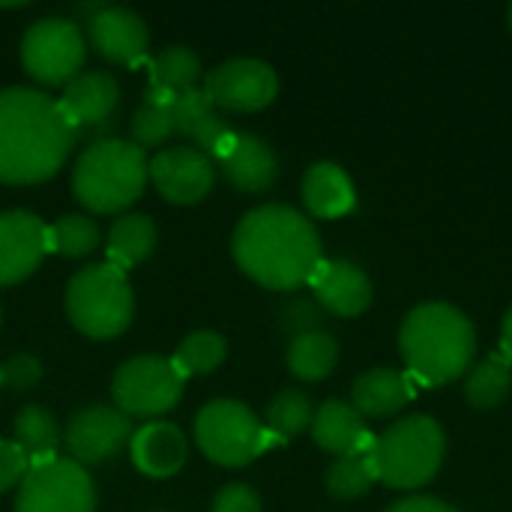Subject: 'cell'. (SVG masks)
I'll list each match as a JSON object with an SVG mask.
<instances>
[{"label": "cell", "mask_w": 512, "mask_h": 512, "mask_svg": "<svg viewBox=\"0 0 512 512\" xmlns=\"http://www.w3.org/2000/svg\"><path fill=\"white\" fill-rule=\"evenodd\" d=\"M225 357H228V342H225L222 333H216V330H195V333H189L177 345L171 363H174V369L183 378H195V375L216 372L225 363Z\"/></svg>", "instance_id": "30"}, {"label": "cell", "mask_w": 512, "mask_h": 512, "mask_svg": "<svg viewBox=\"0 0 512 512\" xmlns=\"http://www.w3.org/2000/svg\"><path fill=\"white\" fill-rule=\"evenodd\" d=\"M15 512H96V489L72 459L33 465L18 489Z\"/></svg>", "instance_id": "10"}, {"label": "cell", "mask_w": 512, "mask_h": 512, "mask_svg": "<svg viewBox=\"0 0 512 512\" xmlns=\"http://www.w3.org/2000/svg\"><path fill=\"white\" fill-rule=\"evenodd\" d=\"M240 270L264 288L294 291L321 264V240L312 222L288 204H264L240 219L231 240Z\"/></svg>", "instance_id": "2"}, {"label": "cell", "mask_w": 512, "mask_h": 512, "mask_svg": "<svg viewBox=\"0 0 512 512\" xmlns=\"http://www.w3.org/2000/svg\"><path fill=\"white\" fill-rule=\"evenodd\" d=\"M213 512H261V498L252 486L231 483L213 498Z\"/></svg>", "instance_id": "36"}, {"label": "cell", "mask_w": 512, "mask_h": 512, "mask_svg": "<svg viewBox=\"0 0 512 512\" xmlns=\"http://www.w3.org/2000/svg\"><path fill=\"white\" fill-rule=\"evenodd\" d=\"M507 21H510V30H512V3H510V9H507Z\"/></svg>", "instance_id": "40"}, {"label": "cell", "mask_w": 512, "mask_h": 512, "mask_svg": "<svg viewBox=\"0 0 512 512\" xmlns=\"http://www.w3.org/2000/svg\"><path fill=\"white\" fill-rule=\"evenodd\" d=\"M204 93L210 96V102L216 108L249 114V111L267 108L276 99L279 78L264 60L237 57V60L216 66L213 72H207Z\"/></svg>", "instance_id": "11"}, {"label": "cell", "mask_w": 512, "mask_h": 512, "mask_svg": "<svg viewBox=\"0 0 512 512\" xmlns=\"http://www.w3.org/2000/svg\"><path fill=\"white\" fill-rule=\"evenodd\" d=\"M447 456V435L438 420L417 414L399 420L375 438L378 480L390 489H420L441 471Z\"/></svg>", "instance_id": "5"}, {"label": "cell", "mask_w": 512, "mask_h": 512, "mask_svg": "<svg viewBox=\"0 0 512 512\" xmlns=\"http://www.w3.org/2000/svg\"><path fill=\"white\" fill-rule=\"evenodd\" d=\"M512 387V360L507 354L495 351L480 360L465 381V399L477 411H495L507 402Z\"/></svg>", "instance_id": "28"}, {"label": "cell", "mask_w": 512, "mask_h": 512, "mask_svg": "<svg viewBox=\"0 0 512 512\" xmlns=\"http://www.w3.org/2000/svg\"><path fill=\"white\" fill-rule=\"evenodd\" d=\"M99 246V225L90 216L69 213L60 216L48 228V252L66 255V258H87Z\"/></svg>", "instance_id": "32"}, {"label": "cell", "mask_w": 512, "mask_h": 512, "mask_svg": "<svg viewBox=\"0 0 512 512\" xmlns=\"http://www.w3.org/2000/svg\"><path fill=\"white\" fill-rule=\"evenodd\" d=\"M312 438L321 450L333 456H345L363 447L372 435L366 432V420L348 402L330 399L312 417Z\"/></svg>", "instance_id": "23"}, {"label": "cell", "mask_w": 512, "mask_h": 512, "mask_svg": "<svg viewBox=\"0 0 512 512\" xmlns=\"http://www.w3.org/2000/svg\"><path fill=\"white\" fill-rule=\"evenodd\" d=\"M87 60V42L75 21L69 18H42L30 24L21 39L24 72L45 87H66L81 75Z\"/></svg>", "instance_id": "8"}, {"label": "cell", "mask_w": 512, "mask_h": 512, "mask_svg": "<svg viewBox=\"0 0 512 512\" xmlns=\"http://www.w3.org/2000/svg\"><path fill=\"white\" fill-rule=\"evenodd\" d=\"M0 318H3V315H0Z\"/></svg>", "instance_id": "42"}, {"label": "cell", "mask_w": 512, "mask_h": 512, "mask_svg": "<svg viewBox=\"0 0 512 512\" xmlns=\"http://www.w3.org/2000/svg\"><path fill=\"white\" fill-rule=\"evenodd\" d=\"M402 360L426 387L462 378L477 354V333L465 312L450 303H423L408 312L399 330Z\"/></svg>", "instance_id": "3"}, {"label": "cell", "mask_w": 512, "mask_h": 512, "mask_svg": "<svg viewBox=\"0 0 512 512\" xmlns=\"http://www.w3.org/2000/svg\"><path fill=\"white\" fill-rule=\"evenodd\" d=\"M315 408L306 393L300 390H282L270 405H267V432L276 441L297 438L300 432L312 429Z\"/></svg>", "instance_id": "31"}, {"label": "cell", "mask_w": 512, "mask_h": 512, "mask_svg": "<svg viewBox=\"0 0 512 512\" xmlns=\"http://www.w3.org/2000/svg\"><path fill=\"white\" fill-rule=\"evenodd\" d=\"M171 114H174V135H186L207 156H219L234 135L228 129V123L219 117V111L210 102V96L204 93V87H195V90L177 96L171 102Z\"/></svg>", "instance_id": "19"}, {"label": "cell", "mask_w": 512, "mask_h": 512, "mask_svg": "<svg viewBox=\"0 0 512 512\" xmlns=\"http://www.w3.org/2000/svg\"><path fill=\"white\" fill-rule=\"evenodd\" d=\"M303 201L318 219L348 216L357 204L354 180L336 162H315L303 177Z\"/></svg>", "instance_id": "22"}, {"label": "cell", "mask_w": 512, "mask_h": 512, "mask_svg": "<svg viewBox=\"0 0 512 512\" xmlns=\"http://www.w3.org/2000/svg\"><path fill=\"white\" fill-rule=\"evenodd\" d=\"M12 432H15V447L24 453V459L33 465H45L51 459H57V447H60V429H57V420L39 408V405H27L15 414V423H12Z\"/></svg>", "instance_id": "26"}, {"label": "cell", "mask_w": 512, "mask_h": 512, "mask_svg": "<svg viewBox=\"0 0 512 512\" xmlns=\"http://www.w3.org/2000/svg\"><path fill=\"white\" fill-rule=\"evenodd\" d=\"M288 369L297 381H324L339 363V345L330 333H306L288 345Z\"/></svg>", "instance_id": "29"}, {"label": "cell", "mask_w": 512, "mask_h": 512, "mask_svg": "<svg viewBox=\"0 0 512 512\" xmlns=\"http://www.w3.org/2000/svg\"><path fill=\"white\" fill-rule=\"evenodd\" d=\"M183 381L168 357H132L114 372V408L126 417H162L183 399Z\"/></svg>", "instance_id": "9"}, {"label": "cell", "mask_w": 512, "mask_h": 512, "mask_svg": "<svg viewBox=\"0 0 512 512\" xmlns=\"http://www.w3.org/2000/svg\"><path fill=\"white\" fill-rule=\"evenodd\" d=\"M150 162L132 141L102 138L84 147L72 171V192L90 213H120L150 180Z\"/></svg>", "instance_id": "4"}, {"label": "cell", "mask_w": 512, "mask_h": 512, "mask_svg": "<svg viewBox=\"0 0 512 512\" xmlns=\"http://www.w3.org/2000/svg\"><path fill=\"white\" fill-rule=\"evenodd\" d=\"M48 252V228L30 210L0 213V288L24 282Z\"/></svg>", "instance_id": "14"}, {"label": "cell", "mask_w": 512, "mask_h": 512, "mask_svg": "<svg viewBox=\"0 0 512 512\" xmlns=\"http://www.w3.org/2000/svg\"><path fill=\"white\" fill-rule=\"evenodd\" d=\"M378 483V465H375V438H369L354 453L336 456V462L327 471V492L339 501L363 498Z\"/></svg>", "instance_id": "27"}, {"label": "cell", "mask_w": 512, "mask_h": 512, "mask_svg": "<svg viewBox=\"0 0 512 512\" xmlns=\"http://www.w3.org/2000/svg\"><path fill=\"white\" fill-rule=\"evenodd\" d=\"M414 399V378L399 369H372L357 378L351 390V408L366 420H384L402 411Z\"/></svg>", "instance_id": "21"}, {"label": "cell", "mask_w": 512, "mask_h": 512, "mask_svg": "<svg viewBox=\"0 0 512 512\" xmlns=\"http://www.w3.org/2000/svg\"><path fill=\"white\" fill-rule=\"evenodd\" d=\"M132 435H135L132 420L123 411L111 405H87L69 420L63 432V444L72 462L99 465L117 456L132 441Z\"/></svg>", "instance_id": "12"}, {"label": "cell", "mask_w": 512, "mask_h": 512, "mask_svg": "<svg viewBox=\"0 0 512 512\" xmlns=\"http://www.w3.org/2000/svg\"><path fill=\"white\" fill-rule=\"evenodd\" d=\"M27 471H30V462L15 447V441H0V495L18 486Z\"/></svg>", "instance_id": "37"}, {"label": "cell", "mask_w": 512, "mask_h": 512, "mask_svg": "<svg viewBox=\"0 0 512 512\" xmlns=\"http://www.w3.org/2000/svg\"><path fill=\"white\" fill-rule=\"evenodd\" d=\"M174 135V114H171V105L168 102H153L147 99L135 117H132V138L135 144L144 150V147H159L165 144L168 138Z\"/></svg>", "instance_id": "33"}, {"label": "cell", "mask_w": 512, "mask_h": 512, "mask_svg": "<svg viewBox=\"0 0 512 512\" xmlns=\"http://www.w3.org/2000/svg\"><path fill=\"white\" fill-rule=\"evenodd\" d=\"M324 309L309 300V297H297L291 300L285 309H282V327L297 339V336H306V333H321V324H324Z\"/></svg>", "instance_id": "34"}, {"label": "cell", "mask_w": 512, "mask_h": 512, "mask_svg": "<svg viewBox=\"0 0 512 512\" xmlns=\"http://www.w3.org/2000/svg\"><path fill=\"white\" fill-rule=\"evenodd\" d=\"M75 138L57 99L30 87L0 90V183L33 186L54 177Z\"/></svg>", "instance_id": "1"}, {"label": "cell", "mask_w": 512, "mask_h": 512, "mask_svg": "<svg viewBox=\"0 0 512 512\" xmlns=\"http://www.w3.org/2000/svg\"><path fill=\"white\" fill-rule=\"evenodd\" d=\"M309 285H312L315 303L324 312L339 315V318L363 315L375 297V288H372V279L366 276V270L351 261H342V258H336V261L321 258Z\"/></svg>", "instance_id": "15"}, {"label": "cell", "mask_w": 512, "mask_h": 512, "mask_svg": "<svg viewBox=\"0 0 512 512\" xmlns=\"http://www.w3.org/2000/svg\"><path fill=\"white\" fill-rule=\"evenodd\" d=\"M135 468L150 480H168L186 465L189 441L171 423H150L138 429L129 441Z\"/></svg>", "instance_id": "20"}, {"label": "cell", "mask_w": 512, "mask_h": 512, "mask_svg": "<svg viewBox=\"0 0 512 512\" xmlns=\"http://www.w3.org/2000/svg\"><path fill=\"white\" fill-rule=\"evenodd\" d=\"M0 387H3V375H0Z\"/></svg>", "instance_id": "41"}, {"label": "cell", "mask_w": 512, "mask_h": 512, "mask_svg": "<svg viewBox=\"0 0 512 512\" xmlns=\"http://www.w3.org/2000/svg\"><path fill=\"white\" fill-rule=\"evenodd\" d=\"M216 162L225 180L246 195L270 189L279 174V162L270 144L249 132H234L228 147L216 156Z\"/></svg>", "instance_id": "18"}, {"label": "cell", "mask_w": 512, "mask_h": 512, "mask_svg": "<svg viewBox=\"0 0 512 512\" xmlns=\"http://www.w3.org/2000/svg\"><path fill=\"white\" fill-rule=\"evenodd\" d=\"M501 354H507L512 360V306L504 318V330H501Z\"/></svg>", "instance_id": "39"}, {"label": "cell", "mask_w": 512, "mask_h": 512, "mask_svg": "<svg viewBox=\"0 0 512 512\" xmlns=\"http://www.w3.org/2000/svg\"><path fill=\"white\" fill-rule=\"evenodd\" d=\"M156 240H159V231H156V222L150 216L126 213L108 231V240H105L108 264H114L126 273L129 267L150 258V252L156 249Z\"/></svg>", "instance_id": "25"}, {"label": "cell", "mask_w": 512, "mask_h": 512, "mask_svg": "<svg viewBox=\"0 0 512 512\" xmlns=\"http://www.w3.org/2000/svg\"><path fill=\"white\" fill-rule=\"evenodd\" d=\"M87 36L93 48L111 63L141 60L150 42V30L144 18L126 6H111V3H102L96 15L87 21Z\"/></svg>", "instance_id": "17"}, {"label": "cell", "mask_w": 512, "mask_h": 512, "mask_svg": "<svg viewBox=\"0 0 512 512\" xmlns=\"http://www.w3.org/2000/svg\"><path fill=\"white\" fill-rule=\"evenodd\" d=\"M120 87L108 72H81L63 87V96L57 99L60 111L72 123L75 135H93L105 129L117 111Z\"/></svg>", "instance_id": "16"}, {"label": "cell", "mask_w": 512, "mask_h": 512, "mask_svg": "<svg viewBox=\"0 0 512 512\" xmlns=\"http://www.w3.org/2000/svg\"><path fill=\"white\" fill-rule=\"evenodd\" d=\"M0 375H3V387H9L15 393L33 390L42 381V363L33 354H15V357L6 360V366L0 369Z\"/></svg>", "instance_id": "35"}, {"label": "cell", "mask_w": 512, "mask_h": 512, "mask_svg": "<svg viewBox=\"0 0 512 512\" xmlns=\"http://www.w3.org/2000/svg\"><path fill=\"white\" fill-rule=\"evenodd\" d=\"M387 512H456L450 504L438 501V498H408V501H399L393 504Z\"/></svg>", "instance_id": "38"}, {"label": "cell", "mask_w": 512, "mask_h": 512, "mask_svg": "<svg viewBox=\"0 0 512 512\" xmlns=\"http://www.w3.org/2000/svg\"><path fill=\"white\" fill-rule=\"evenodd\" d=\"M150 180L159 195L171 204H198L207 198L216 180V165L198 147H168L159 150L150 162Z\"/></svg>", "instance_id": "13"}, {"label": "cell", "mask_w": 512, "mask_h": 512, "mask_svg": "<svg viewBox=\"0 0 512 512\" xmlns=\"http://www.w3.org/2000/svg\"><path fill=\"white\" fill-rule=\"evenodd\" d=\"M135 312V297L126 273L108 261L78 270L66 288V315L75 330L90 339L120 336Z\"/></svg>", "instance_id": "6"}, {"label": "cell", "mask_w": 512, "mask_h": 512, "mask_svg": "<svg viewBox=\"0 0 512 512\" xmlns=\"http://www.w3.org/2000/svg\"><path fill=\"white\" fill-rule=\"evenodd\" d=\"M198 78H201V60L195 57V51H189L183 45H171V48L159 51L156 60L150 63L147 99L171 105L177 96L195 90Z\"/></svg>", "instance_id": "24"}, {"label": "cell", "mask_w": 512, "mask_h": 512, "mask_svg": "<svg viewBox=\"0 0 512 512\" xmlns=\"http://www.w3.org/2000/svg\"><path fill=\"white\" fill-rule=\"evenodd\" d=\"M276 438L237 399H213L195 417V444L222 468H243L255 462Z\"/></svg>", "instance_id": "7"}]
</instances>
